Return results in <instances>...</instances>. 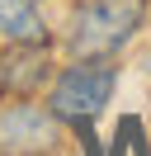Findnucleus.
Listing matches in <instances>:
<instances>
[{
	"label": "nucleus",
	"mask_w": 151,
	"mask_h": 156,
	"mask_svg": "<svg viewBox=\"0 0 151 156\" xmlns=\"http://www.w3.org/2000/svg\"><path fill=\"white\" fill-rule=\"evenodd\" d=\"M113 85H118V66L109 57H76L47 80V109L66 123H90L113 99Z\"/></svg>",
	"instance_id": "f03ea898"
},
{
	"label": "nucleus",
	"mask_w": 151,
	"mask_h": 156,
	"mask_svg": "<svg viewBox=\"0 0 151 156\" xmlns=\"http://www.w3.org/2000/svg\"><path fill=\"white\" fill-rule=\"evenodd\" d=\"M52 80V52L28 43H0V99H33Z\"/></svg>",
	"instance_id": "20e7f679"
},
{
	"label": "nucleus",
	"mask_w": 151,
	"mask_h": 156,
	"mask_svg": "<svg viewBox=\"0 0 151 156\" xmlns=\"http://www.w3.org/2000/svg\"><path fill=\"white\" fill-rule=\"evenodd\" d=\"M61 118L33 99H5L0 109V156H61Z\"/></svg>",
	"instance_id": "7ed1b4c3"
},
{
	"label": "nucleus",
	"mask_w": 151,
	"mask_h": 156,
	"mask_svg": "<svg viewBox=\"0 0 151 156\" xmlns=\"http://www.w3.org/2000/svg\"><path fill=\"white\" fill-rule=\"evenodd\" d=\"M0 43H28V48L52 43L47 19L38 14V0H0Z\"/></svg>",
	"instance_id": "39448f33"
},
{
	"label": "nucleus",
	"mask_w": 151,
	"mask_h": 156,
	"mask_svg": "<svg viewBox=\"0 0 151 156\" xmlns=\"http://www.w3.org/2000/svg\"><path fill=\"white\" fill-rule=\"evenodd\" d=\"M151 0H80L66 19L71 57H118L146 29Z\"/></svg>",
	"instance_id": "f257e3e1"
}]
</instances>
